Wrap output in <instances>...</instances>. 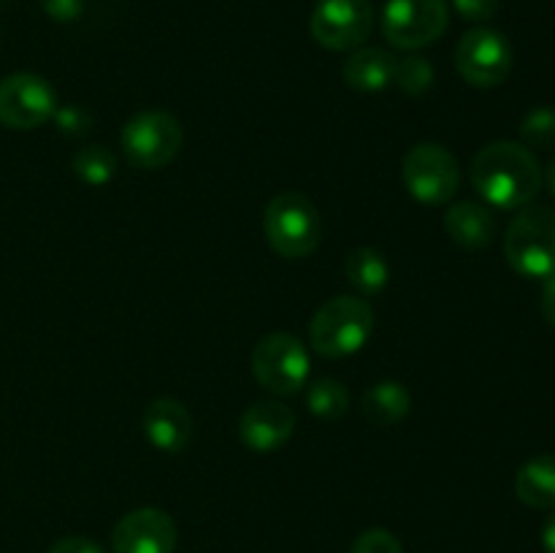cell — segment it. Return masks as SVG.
I'll return each instance as SVG.
<instances>
[{
  "label": "cell",
  "mask_w": 555,
  "mask_h": 553,
  "mask_svg": "<svg viewBox=\"0 0 555 553\" xmlns=\"http://www.w3.org/2000/svg\"><path fill=\"white\" fill-rule=\"evenodd\" d=\"M141 428L152 448L173 455L188 448L190 437H193V417L182 401L160 396V399L150 401V407L144 410Z\"/></svg>",
  "instance_id": "5bb4252c"
},
{
  "label": "cell",
  "mask_w": 555,
  "mask_h": 553,
  "mask_svg": "<svg viewBox=\"0 0 555 553\" xmlns=\"http://www.w3.org/2000/svg\"><path fill=\"white\" fill-rule=\"evenodd\" d=\"M350 553H404L399 537L388 529H366L356 537Z\"/></svg>",
  "instance_id": "cb8c5ba5"
},
{
  "label": "cell",
  "mask_w": 555,
  "mask_h": 553,
  "mask_svg": "<svg viewBox=\"0 0 555 553\" xmlns=\"http://www.w3.org/2000/svg\"><path fill=\"white\" fill-rule=\"evenodd\" d=\"M410 407L412 396L406 390V385H401L399 380H379V383L369 385L361 399L363 417L377 428L404 421L410 415Z\"/></svg>",
  "instance_id": "e0dca14e"
},
{
  "label": "cell",
  "mask_w": 555,
  "mask_h": 553,
  "mask_svg": "<svg viewBox=\"0 0 555 553\" xmlns=\"http://www.w3.org/2000/svg\"><path fill=\"white\" fill-rule=\"evenodd\" d=\"M74 173L90 188H101V184L112 182L117 173V157L106 146L87 144L74 155Z\"/></svg>",
  "instance_id": "44dd1931"
},
{
  "label": "cell",
  "mask_w": 555,
  "mask_h": 553,
  "mask_svg": "<svg viewBox=\"0 0 555 553\" xmlns=\"http://www.w3.org/2000/svg\"><path fill=\"white\" fill-rule=\"evenodd\" d=\"M374 334V309L361 296H334L309 323L312 350L323 358L356 356Z\"/></svg>",
  "instance_id": "7a4b0ae2"
},
{
  "label": "cell",
  "mask_w": 555,
  "mask_h": 553,
  "mask_svg": "<svg viewBox=\"0 0 555 553\" xmlns=\"http://www.w3.org/2000/svg\"><path fill=\"white\" fill-rule=\"evenodd\" d=\"M184 144V130L179 119L168 112H141L128 119L119 133L125 160L144 171H157L179 155Z\"/></svg>",
  "instance_id": "5b68a950"
},
{
  "label": "cell",
  "mask_w": 555,
  "mask_h": 553,
  "mask_svg": "<svg viewBox=\"0 0 555 553\" xmlns=\"http://www.w3.org/2000/svg\"><path fill=\"white\" fill-rule=\"evenodd\" d=\"M504 255L520 276L545 280L555 274V209L524 206L504 233Z\"/></svg>",
  "instance_id": "3957f363"
},
{
  "label": "cell",
  "mask_w": 555,
  "mask_h": 553,
  "mask_svg": "<svg viewBox=\"0 0 555 553\" xmlns=\"http://www.w3.org/2000/svg\"><path fill=\"white\" fill-rule=\"evenodd\" d=\"M296 432V412L276 399L255 401L238 421V437L253 453H274L285 448Z\"/></svg>",
  "instance_id": "4fadbf2b"
},
{
  "label": "cell",
  "mask_w": 555,
  "mask_h": 553,
  "mask_svg": "<svg viewBox=\"0 0 555 553\" xmlns=\"http://www.w3.org/2000/svg\"><path fill=\"white\" fill-rule=\"evenodd\" d=\"M374 27L372 0H318L309 20L312 38L328 52H356Z\"/></svg>",
  "instance_id": "9c48e42d"
},
{
  "label": "cell",
  "mask_w": 555,
  "mask_h": 553,
  "mask_svg": "<svg viewBox=\"0 0 555 553\" xmlns=\"http://www.w3.org/2000/svg\"><path fill=\"white\" fill-rule=\"evenodd\" d=\"M263 231L269 247L282 258H307L318 249L320 236H323L318 206L298 190H285L269 201Z\"/></svg>",
  "instance_id": "277c9868"
},
{
  "label": "cell",
  "mask_w": 555,
  "mask_h": 553,
  "mask_svg": "<svg viewBox=\"0 0 555 553\" xmlns=\"http://www.w3.org/2000/svg\"><path fill=\"white\" fill-rule=\"evenodd\" d=\"M312 361L298 336L287 331L266 334L253 350V374L260 388L276 396H293L307 385Z\"/></svg>",
  "instance_id": "52a82bcc"
},
{
  "label": "cell",
  "mask_w": 555,
  "mask_h": 553,
  "mask_svg": "<svg viewBox=\"0 0 555 553\" xmlns=\"http://www.w3.org/2000/svg\"><path fill=\"white\" fill-rule=\"evenodd\" d=\"M393 85L406 95H423L434 87V65L421 54H406L396 57Z\"/></svg>",
  "instance_id": "7402d4cb"
},
{
  "label": "cell",
  "mask_w": 555,
  "mask_h": 553,
  "mask_svg": "<svg viewBox=\"0 0 555 553\" xmlns=\"http://www.w3.org/2000/svg\"><path fill=\"white\" fill-rule=\"evenodd\" d=\"M307 407L314 417L336 421V417L347 415V410H350V390H347L339 380L320 377L309 385Z\"/></svg>",
  "instance_id": "ffe728a7"
},
{
  "label": "cell",
  "mask_w": 555,
  "mask_h": 553,
  "mask_svg": "<svg viewBox=\"0 0 555 553\" xmlns=\"http://www.w3.org/2000/svg\"><path fill=\"white\" fill-rule=\"evenodd\" d=\"M396 70V54L383 47H358L350 57L345 60V76L347 85L358 92H379L385 87L393 85Z\"/></svg>",
  "instance_id": "2e32d148"
},
{
  "label": "cell",
  "mask_w": 555,
  "mask_h": 553,
  "mask_svg": "<svg viewBox=\"0 0 555 553\" xmlns=\"http://www.w3.org/2000/svg\"><path fill=\"white\" fill-rule=\"evenodd\" d=\"M345 276L361 296H379L390 282L388 258L374 247H356L345 260Z\"/></svg>",
  "instance_id": "d6986e66"
},
{
  "label": "cell",
  "mask_w": 555,
  "mask_h": 553,
  "mask_svg": "<svg viewBox=\"0 0 555 553\" xmlns=\"http://www.w3.org/2000/svg\"><path fill=\"white\" fill-rule=\"evenodd\" d=\"M542 548H545V553H555V510L542 526Z\"/></svg>",
  "instance_id": "f546056e"
},
{
  "label": "cell",
  "mask_w": 555,
  "mask_h": 553,
  "mask_svg": "<svg viewBox=\"0 0 555 553\" xmlns=\"http://www.w3.org/2000/svg\"><path fill=\"white\" fill-rule=\"evenodd\" d=\"M455 68L472 87H499L513 70V47L493 27H475L455 47Z\"/></svg>",
  "instance_id": "30bf717a"
},
{
  "label": "cell",
  "mask_w": 555,
  "mask_h": 553,
  "mask_svg": "<svg viewBox=\"0 0 555 553\" xmlns=\"http://www.w3.org/2000/svg\"><path fill=\"white\" fill-rule=\"evenodd\" d=\"M177 524L160 507H139L117 520L112 531L114 553H173Z\"/></svg>",
  "instance_id": "7c38bea8"
},
{
  "label": "cell",
  "mask_w": 555,
  "mask_h": 553,
  "mask_svg": "<svg viewBox=\"0 0 555 553\" xmlns=\"http://www.w3.org/2000/svg\"><path fill=\"white\" fill-rule=\"evenodd\" d=\"M545 182H547V190L555 195V152L551 157V163H547V171H545Z\"/></svg>",
  "instance_id": "4dcf8cb0"
},
{
  "label": "cell",
  "mask_w": 555,
  "mask_h": 553,
  "mask_svg": "<svg viewBox=\"0 0 555 553\" xmlns=\"http://www.w3.org/2000/svg\"><path fill=\"white\" fill-rule=\"evenodd\" d=\"M47 553H103V548L98 542H92L90 537H63V540L54 542Z\"/></svg>",
  "instance_id": "83f0119b"
},
{
  "label": "cell",
  "mask_w": 555,
  "mask_h": 553,
  "mask_svg": "<svg viewBox=\"0 0 555 553\" xmlns=\"http://www.w3.org/2000/svg\"><path fill=\"white\" fill-rule=\"evenodd\" d=\"M515 493L534 510H555V455H537L515 475Z\"/></svg>",
  "instance_id": "ac0fdd59"
},
{
  "label": "cell",
  "mask_w": 555,
  "mask_h": 553,
  "mask_svg": "<svg viewBox=\"0 0 555 553\" xmlns=\"http://www.w3.org/2000/svg\"><path fill=\"white\" fill-rule=\"evenodd\" d=\"M41 9L54 22H76L85 11V0H41Z\"/></svg>",
  "instance_id": "4316f807"
},
{
  "label": "cell",
  "mask_w": 555,
  "mask_h": 553,
  "mask_svg": "<svg viewBox=\"0 0 555 553\" xmlns=\"http://www.w3.org/2000/svg\"><path fill=\"white\" fill-rule=\"evenodd\" d=\"M448 22L450 11L444 0H388L383 11V36L390 47L415 52L439 41Z\"/></svg>",
  "instance_id": "ba28073f"
},
{
  "label": "cell",
  "mask_w": 555,
  "mask_h": 553,
  "mask_svg": "<svg viewBox=\"0 0 555 553\" xmlns=\"http://www.w3.org/2000/svg\"><path fill=\"white\" fill-rule=\"evenodd\" d=\"M453 5L466 22H488L499 11V0H453Z\"/></svg>",
  "instance_id": "484cf974"
},
{
  "label": "cell",
  "mask_w": 555,
  "mask_h": 553,
  "mask_svg": "<svg viewBox=\"0 0 555 553\" xmlns=\"http://www.w3.org/2000/svg\"><path fill=\"white\" fill-rule=\"evenodd\" d=\"M520 141L529 150H553L555 146V106H537L520 123Z\"/></svg>",
  "instance_id": "603a6c76"
},
{
  "label": "cell",
  "mask_w": 555,
  "mask_h": 553,
  "mask_svg": "<svg viewBox=\"0 0 555 553\" xmlns=\"http://www.w3.org/2000/svg\"><path fill=\"white\" fill-rule=\"evenodd\" d=\"M401 179L406 193L426 206H442L461 184V166L448 146L437 141L415 144L401 163Z\"/></svg>",
  "instance_id": "8992f818"
},
{
  "label": "cell",
  "mask_w": 555,
  "mask_h": 553,
  "mask_svg": "<svg viewBox=\"0 0 555 553\" xmlns=\"http://www.w3.org/2000/svg\"><path fill=\"white\" fill-rule=\"evenodd\" d=\"M57 92L38 74H11L0 81V125L33 130L47 125L57 112Z\"/></svg>",
  "instance_id": "8fae6325"
},
{
  "label": "cell",
  "mask_w": 555,
  "mask_h": 553,
  "mask_svg": "<svg viewBox=\"0 0 555 553\" xmlns=\"http://www.w3.org/2000/svg\"><path fill=\"white\" fill-rule=\"evenodd\" d=\"M542 318L547 320V325L555 329V274L545 276V285H542Z\"/></svg>",
  "instance_id": "f1b7e54d"
},
{
  "label": "cell",
  "mask_w": 555,
  "mask_h": 553,
  "mask_svg": "<svg viewBox=\"0 0 555 553\" xmlns=\"http://www.w3.org/2000/svg\"><path fill=\"white\" fill-rule=\"evenodd\" d=\"M444 231L459 247L482 249L496 236V220L486 204L459 201L444 211Z\"/></svg>",
  "instance_id": "9a60e30c"
},
{
  "label": "cell",
  "mask_w": 555,
  "mask_h": 553,
  "mask_svg": "<svg viewBox=\"0 0 555 553\" xmlns=\"http://www.w3.org/2000/svg\"><path fill=\"white\" fill-rule=\"evenodd\" d=\"M52 119L57 123V130H63L65 136H85L92 128V117L79 106H57Z\"/></svg>",
  "instance_id": "d4e9b609"
},
{
  "label": "cell",
  "mask_w": 555,
  "mask_h": 553,
  "mask_svg": "<svg viewBox=\"0 0 555 553\" xmlns=\"http://www.w3.org/2000/svg\"><path fill=\"white\" fill-rule=\"evenodd\" d=\"M542 166L518 141H491L472 160V184L493 209H524L542 190Z\"/></svg>",
  "instance_id": "6da1fadb"
}]
</instances>
